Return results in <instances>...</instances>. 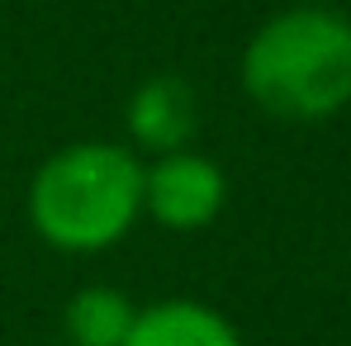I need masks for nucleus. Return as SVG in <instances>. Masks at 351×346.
Here are the masks:
<instances>
[{
	"instance_id": "f257e3e1",
	"label": "nucleus",
	"mask_w": 351,
	"mask_h": 346,
	"mask_svg": "<svg viewBox=\"0 0 351 346\" xmlns=\"http://www.w3.org/2000/svg\"><path fill=\"white\" fill-rule=\"evenodd\" d=\"M29 232L58 256H105L143 223V157L119 138H76L24 185Z\"/></svg>"
},
{
	"instance_id": "f03ea898",
	"label": "nucleus",
	"mask_w": 351,
	"mask_h": 346,
	"mask_svg": "<svg viewBox=\"0 0 351 346\" xmlns=\"http://www.w3.org/2000/svg\"><path fill=\"white\" fill-rule=\"evenodd\" d=\"M242 95L276 123H328L351 110V14L285 5L266 14L237 58Z\"/></svg>"
},
{
	"instance_id": "7ed1b4c3",
	"label": "nucleus",
	"mask_w": 351,
	"mask_h": 346,
	"mask_svg": "<svg viewBox=\"0 0 351 346\" xmlns=\"http://www.w3.org/2000/svg\"><path fill=\"white\" fill-rule=\"evenodd\" d=\"M228 204V171L199 152L176 147L162 157H143V219L167 232H204L219 223Z\"/></svg>"
},
{
	"instance_id": "20e7f679",
	"label": "nucleus",
	"mask_w": 351,
	"mask_h": 346,
	"mask_svg": "<svg viewBox=\"0 0 351 346\" xmlns=\"http://www.w3.org/2000/svg\"><path fill=\"white\" fill-rule=\"evenodd\" d=\"M123 133L138 157H162L176 147H195L199 133V95L180 71L143 76L123 100Z\"/></svg>"
},
{
	"instance_id": "39448f33",
	"label": "nucleus",
	"mask_w": 351,
	"mask_h": 346,
	"mask_svg": "<svg viewBox=\"0 0 351 346\" xmlns=\"http://www.w3.org/2000/svg\"><path fill=\"white\" fill-rule=\"evenodd\" d=\"M123 346H247V342L219 304L171 294L157 304H138V318H133Z\"/></svg>"
},
{
	"instance_id": "423d86ee",
	"label": "nucleus",
	"mask_w": 351,
	"mask_h": 346,
	"mask_svg": "<svg viewBox=\"0 0 351 346\" xmlns=\"http://www.w3.org/2000/svg\"><path fill=\"white\" fill-rule=\"evenodd\" d=\"M138 318V304L114 285H81L62 304L66 346H123Z\"/></svg>"
},
{
	"instance_id": "0eeeda50",
	"label": "nucleus",
	"mask_w": 351,
	"mask_h": 346,
	"mask_svg": "<svg viewBox=\"0 0 351 346\" xmlns=\"http://www.w3.org/2000/svg\"><path fill=\"white\" fill-rule=\"evenodd\" d=\"M294 5H337V0H294Z\"/></svg>"
}]
</instances>
